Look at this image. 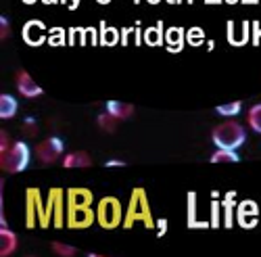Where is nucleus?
<instances>
[{"instance_id":"nucleus-1","label":"nucleus","mask_w":261,"mask_h":257,"mask_svg":"<svg viewBox=\"0 0 261 257\" xmlns=\"http://www.w3.org/2000/svg\"><path fill=\"white\" fill-rule=\"evenodd\" d=\"M136 222H142L148 230L155 228V220L150 216V205H148V197L144 188H134L132 195H129V203H127V211L123 216V228H132Z\"/></svg>"},{"instance_id":"nucleus-2","label":"nucleus","mask_w":261,"mask_h":257,"mask_svg":"<svg viewBox=\"0 0 261 257\" xmlns=\"http://www.w3.org/2000/svg\"><path fill=\"white\" fill-rule=\"evenodd\" d=\"M211 138H213L217 148H234V151H236L241 144H245L247 132H245V127L241 123L226 121V123H220L215 127Z\"/></svg>"},{"instance_id":"nucleus-3","label":"nucleus","mask_w":261,"mask_h":257,"mask_svg":"<svg viewBox=\"0 0 261 257\" xmlns=\"http://www.w3.org/2000/svg\"><path fill=\"white\" fill-rule=\"evenodd\" d=\"M25 226L34 228L36 222H40L42 228H48V224L53 222L48 216V205L42 203L40 199V190L38 188H28V195H25Z\"/></svg>"},{"instance_id":"nucleus-4","label":"nucleus","mask_w":261,"mask_h":257,"mask_svg":"<svg viewBox=\"0 0 261 257\" xmlns=\"http://www.w3.org/2000/svg\"><path fill=\"white\" fill-rule=\"evenodd\" d=\"M96 222L105 228V230H113L117 228L123 220H121V203L115 197H105L100 199L98 207H96Z\"/></svg>"},{"instance_id":"nucleus-5","label":"nucleus","mask_w":261,"mask_h":257,"mask_svg":"<svg viewBox=\"0 0 261 257\" xmlns=\"http://www.w3.org/2000/svg\"><path fill=\"white\" fill-rule=\"evenodd\" d=\"M3 169L9 174H17V171H23L30 163V146L25 142H13L7 153H3Z\"/></svg>"},{"instance_id":"nucleus-6","label":"nucleus","mask_w":261,"mask_h":257,"mask_svg":"<svg viewBox=\"0 0 261 257\" xmlns=\"http://www.w3.org/2000/svg\"><path fill=\"white\" fill-rule=\"evenodd\" d=\"M96 220V211H92V205H67V226L73 230L90 228Z\"/></svg>"},{"instance_id":"nucleus-7","label":"nucleus","mask_w":261,"mask_h":257,"mask_svg":"<svg viewBox=\"0 0 261 257\" xmlns=\"http://www.w3.org/2000/svg\"><path fill=\"white\" fill-rule=\"evenodd\" d=\"M21 36H23V42H25L28 46H40V44H44V42H48L46 25L42 23V21H38V19L28 21V23L23 25V32H21Z\"/></svg>"},{"instance_id":"nucleus-8","label":"nucleus","mask_w":261,"mask_h":257,"mask_svg":"<svg viewBox=\"0 0 261 257\" xmlns=\"http://www.w3.org/2000/svg\"><path fill=\"white\" fill-rule=\"evenodd\" d=\"M63 148H65V144L61 138H55V136L46 138L44 142L38 144V159L42 163H55L63 155Z\"/></svg>"},{"instance_id":"nucleus-9","label":"nucleus","mask_w":261,"mask_h":257,"mask_svg":"<svg viewBox=\"0 0 261 257\" xmlns=\"http://www.w3.org/2000/svg\"><path fill=\"white\" fill-rule=\"evenodd\" d=\"M236 216L238 224L243 228H255L257 226V216H259V207L255 201H243L241 205H236Z\"/></svg>"},{"instance_id":"nucleus-10","label":"nucleus","mask_w":261,"mask_h":257,"mask_svg":"<svg viewBox=\"0 0 261 257\" xmlns=\"http://www.w3.org/2000/svg\"><path fill=\"white\" fill-rule=\"evenodd\" d=\"M46 205H48V216H50V220L55 222L57 228H61V226H63V190H61V188H53V190L48 192Z\"/></svg>"},{"instance_id":"nucleus-11","label":"nucleus","mask_w":261,"mask_h":257,"mask_svg":"<svg viewBox=\"0 0 261 257\" xmlns=\"http://www.w3.org/2000/svg\"><path fill=\"white\" fill-rule=\"evenodd\" d=\"M17 90L28 96V98H36L42 94V88L34 82V78L28 73V71H19L17 73Z\"/></svg>"},{"instance_id":"nucleus-12","label":"nucleus","mask_w":261,"mask_h":257,"mask_svg":"<svg viewBox=\"0 0 261 257\" xmlns=\"http://www.w3.org/2000/svg\"><path fill=\"white\" fill-rule=\"evenodd\" d=\"M186 42V32L182 28H169L165 32V44L171 53H180Z\"/></svg>"},{"instance_id":"nucleus-13","label":"nucleus","mask_w":261,"mask_h":257,"mask_svg":"<svg viewBox=\"0 0 261 257\" xmlns=\"http://www.w3.org/2000/svg\"><path fill=\"white\" fill-rule=\"evenodd\" d=\"M15 249H17V234L7 226H3L0 228V255L9 257L15 253Z\"/></svg>"},{"instance_id":"nucleus-14","label":"nucleus","mask_w":261,"mask_h":257,"mask_svg":"<svg viewBox=\"0 0 261 257\" xmlns=\"http://www.w3.org/2000/svg\"><path fill=\"white\" fill-rule=\"evenodd\" d=\"M67 205H92V192L88 188H69Z\"/></svg>"},{"instance_id":"nucleus-15","label":"nucleus","mask_w":261,"mask_h":257,"mask_svg":"<svg viewBox=\"0 0 261 257\" xmlns=\"http://www.w3.org/2000/svg\"><path fill=\"white\" fill-rule=\"evenodd\" d=\"M63 165L65 167H90L92 165V157L84 151H75L63 157Z\"/></svg>"},{"instance_id":"nucleus-16","label":"nucleus","mask_w":261,"mask_h":257,"mask_svg":"<svg viewBox=\"0 0 261 257\" xmlns=\"http://www.w3.org/2000/svg\"><path fill=\"white\" fill-rule=\"evenodd\" d=\"M142 38H144V44H148V46H161L163 42H165L163 23H161V21H157V25H155V28H148V30H144Z\"/></svg>"},{"instance_id":"nucleus-17","label":"nucleus","mask_w":261,"mask_h":257,"mask_svg":"<svg viewBox=\"0 0 261 257\" xmlns=\"http://www.w3.org/2000/svg\"><path fill=\"white\" fill-rule=\"evenodd\" d=\"M107 111L111 113L113 117H117L119 121L121 119H125V117H129L134 113V107L129 105V102H119V100H109L107 102Z\"/></svg>"},{"instance_id":"nucleus-18","label":"nucleus","mask_w":261,"mask_h":257,"mask_svg":"<svg viewBox=\"0 0 261 257\" xmlns=\"http://www.w3.org/2000/svg\"><path fill=\"white\" fill-rule=\"evenodd\" d=\"M100 40V44L102 46H115L117 42L121 40V34L115 30V28H109V25H105V21L100 23V36H98Z\"/></svg>"},{"instance_id":"nucleus-19","label":"nucleus","mask_w":261,"mask_h":257,"mask_svg":"<svg viewBox=\"0 0 261 257\" xmlns=\"http://www.w3.org/2000/svg\"><path fill=\"white\" fill-rule=\"evenodd\" d=\"M15 115H17V98L11 94H3L0 96V117L11 119Z\"/></svg>"},{"instance_id":"nucleus-20","label":"nucleus","mask_w":261,"mask_h":257,"mask_svg":"<svg viewBox=\"0 0 261 257\" xmlns=\"http://www.w3.org/2000/svg\"><path fill=\"white\" fill-rule=\"evenodd\" d=\"M188 228H207V222L197 220V195H188Z\"/></svg>"},{"instance_id":"nucleus-21","label":"nucleus","mask_w":261,"mask_h":257,"mask_svg":"<svg viewBox=\"0 0 261 257\" xmlns=\"http://www.w3.org/2000/svg\"><path fill=\"white\" fill-rule=\"evenodd\" d=\"M238 155L234 148H217V151L211 155V163H236Z\"/></svg>"},{"instance_id":"nucleus-22","label":"nucleus","mask_w":261,"mask_h":257,"mask_svg":"<svg viewBox=\"0 0 261 257\" xmlns=\"http://www.w3.org/2000/svg\"><path fill=\"white\" fill-rule=\"evenodd\" d=\"M234 195L230 192V195L226 197V201L222 203V207H224V224H226V228H232V224H234Z\"/></svg>"},{"instance_id":"nucleus-23","label":"nucleus","mask_w":261,"mask_h":257,"mask_svg":"<svg viewBox=\"0 0 261 257\" xmlns=\"http://www.w3.org/2000/svg\"><path fill=\"white\" fill-rule=\"evenodd\" d=\"M249 125L253 127L255 132L261 134V102L259 105H253L249 109Z\"/></svg>"},{"instance_id":"nucleus-24","label":"nucleus","mask_w":261,"mask_h":257,"mask_svg":"<svg viewBox=\"0 0 261 257\" xmlns=\"http://www.w3.org/2000/svg\"><path fill=\"white\" fill-rule=\"evenodd\" d=\"M186 42L190 46H201L205 42V32L201 28H190L188 34H186Z\"/></svg>"},{"instance_id":"nucleus-25","label":"nucleus","mask_w":261,"mask_h":257,"mask_svg":"<svg viewBox=\"0 0 261 257\" xmlns=\"http://www.w3.org/2000/svg\"><path fill=\"white\" fill-rule=\"evenodd\" d=\"M90 30H80V28H71L67 32V38H69V44H86V38L84 36H88Z\"/></svg>"},{"instance_id":"nucleus-26","label":"nucleus","mask_w":261,"mask_h":257,"mask_svg":"<svg viewBox=\"0 0 261 257\" xmlns=\"http://www.w3.org/2000/svg\"><path fill=\"white\" fill-rule=\"evenodd\" d=\"M215 111L220 113V115H224V117H234V115L241 113V102H228V105H220Z\"/></svg>"},{"instance_id":"nucleus-27","label":"nucleus","mask_w":261,"mask_h":257,"mask_svg":"<svg viewBox=\"0 0 261 257\" xmlns=\"http://www.w3.org/2000/svg\"><path fill=\"white\" fill-rule=\"evenodd\" d=\"M65 30H61V28H55L53 32H50V36H48V44L50 46H63V44H67L69 40H65Z\"/></svg>"},{"instance_id":"nucleus-28","label":"nucleus","mask_w":261,"mask_h":257,"mask_svg":"<svg viewBox=\"0 0 261 257\" xmlns=\"http://www.w3.org/2000/svg\"><path fill=\"white\" fill-rule=\"evenodd\" d=\"M117 117H113L111 113L107 111V115H98V125L102 127V130H107V132H113L115 130V125H117Z\"/></svg>"},{"instance_id":"nucleus-29","label":"nucleus","mask_w":261,"mask_h":257,"mask_svg":"<svg viewBox=\"0 0 261 257\" xmlns=\"http://www.w3.org/2000/svg\"><path fill=\"white\" fill-rule=\"evenodd\" d=\"M53 251H55L57 255H63V257H71V255L77 253L75 247H71V245H63V243H53Z\"/></svg>"},{"instance_id":"nucleus-30","label":"nucleus","mask_w":261,"mask_h":257,"mask_svg":"<svg viewBox=\"0 0 261 257\" xmlns=\"http://www.w3.org/2000/svg\"><path fill=\"white\" fill-rule=\"evenodd\" d=\"M211 224L213 226H220V203H213L211 205Z\"/></svg>"},{"instance_id":"nucleus-31","label":"nucleus","mask_w":261,"mask_h":257,"mask_svg":"<svg viewBox=\"0 0 261 257\" xmlns=\"http://www.w3.org/2000/svg\"><path fill=\"white\" fill-rule=\"evenodd\" d=\"M23 130H25L28 136H36V134H38V127L34 125V119H32V117L25 121V127H23Z\"/></svg>"},{"instance_id":"nucleus-32","label":"nucleus","mask_w":261,"mask_h":257,"mask_svg":"<svg viewBox=\"0 0 261 257\" xmlns=\"http://www.w3.org/2000/svg\"><path fill=\"white\" fill-rule=\"evenodd\" d=\"M0 138H3V140H0V153H7L9 148H11V144H9V134L3 132V134H0Z\"/></svg>"},{"instance_id":"nucleus-33","label":"nucleus","mask_w":261,"mask_h":257,"mask_svg":"<svg viewBox=\"0 0 261 257\" xmlns=\"http://www.w3.org/2000/svg\"><path fill=\"white\" fill-rule=\"evenodd\" d=\"M0 34H3V40H7L9 38V21L3 17L0 19Z\"/></svg>"},{"instance_id":"nucleus-34","label":"nucleus","mask_w":261,"mask_h":257,"mask_svg":"<svg viewBox=\"0 0 261 257\" xmlns=\"http://www.w3.org/2000/svg\"><path fill=\"white\" fill-rule=\"evenodd\" d=\"M157 226H159V237H163L167 230V220H157Z\"/></svg>"},{"instance_id":"nucleus-35","label":"nucleus","mask_w":261,"mask_h":257,"mask_svg":"<svg viewBox=\"0 0 261 257\" xmlns=\"http://www.w3.org/2000/svg\"><path fill=\"white\" fill-rule=\"evenodd\" d=\"M107 165H109V167H123L125 163H123V161H117V159H111V161H107Z\"/></svg>"},{"instance_id":"nucleus-36","label":"nucleus","mask_w":261,"mask_h":257,"mask_svg":"<svg viewBox=\"0 0 261 257\" xmlns=\"http://www.w3.org/2000/svg\"><path fill=\"white\" fill-rule=\"evenodd\" d=\"M217 3H222V0H205V5H217Z\"/></svg>"},{"instance_id":"nucleus-37","label":"nucleus","mask_w":261,"mask_h":257,"mask_svg":"<svg viewBox=\"0 0 261 257\" xmlns=\"http://www.w3.org/2000/svg\"><path fill=\"white\" fill-rule=\"evenodd\" d=\"M77 5H80V0H71V5H69V7H71V9H75Z\"/></svg>"},{"instance_id":"nucleus-38","label":"nucleus","mask_w":261,"mask_h":257,"mask_svg":"<svg viewBox=\"0 0 261 257\" xmlns=\"http://www.w3.org/2000/svg\"><path fill=\"white\" fill-rule=\"evenodd\" d=\"M167 3H169V5H180L182 0H167Z\"/></svg>"},{"instance_id":"nucleus-39","label":"nucleus","mask_w":261,"mask_h":257,"mask_svg":"<svg viewBox=\"0 0 261 257\" xmlns=\"http://www.w3.org/2000/svg\"><path fill=\"white\" fill-rule=\"evenodd\" d=\"M146 3H148V5H159L161 0H146Z\"/></svg>"},{"instance_id":"nucleus-40","label":"nucleus","mask_w":261,"mask_h":257,"mask_svg":"<svg viewBox=\"0 0 261 257\" xmlns=\"http://www.w3.org/2000/svg\"><path fill=\"white\" fill-rule=\"evenodd\" d=\"M96 3H98V5H109L111 0H96Z\"/></svg>"},{"instance_id":"nucleus-41","label":"nucleus","mask_w":261,"mask_h":257,"mask_svg":"<svg viewBox=\"0 0 261 257\" xmlns=\"http://www.w3.org/2000/svg\"><path fill=\"white\" fill-rule=\"evenodd\" d=\"M226 3H228V5H236V3H238V0H226Z\"/></svg>"},{"instance_id":"nucleus-42","label":"nucleus","mask_w":261,"mask_h":257,"mask_svg":"<svg viewBox=\"0 0 261 257\" xmlns=\"http://www.w3.org/2000/svg\"><path fill=\"white\" fill-rule=\"evenodd\" d=\"M44 3H48V5H53V3H57V0H44Z\"/></svg>"},{"instance_id":"nucleus-43","label":"nucleus","mask_w":261,"mask_h":257,"mask_svg":"<svg viewBox=\"0 0 261 257\" xmlns=\"http://www.w3.org/2000/svg\"><path fill=\"white\" fill-rule=\"evenodd\" d=\"M243 3H253V0H243Z\"/></svg>"},{"instance_id":"nucleus-44","label":"nucleus","mask_w":261,"mask_h":257,"mask_svg":"<svg viewBox=\"0 0 261 257\" xmlns=\"http://www.w3.org/2000/svg\"><path fill=\"white\" fill-rule=\"evenodd\" d=\"M25 3H34V0H25Z\"/></svg>"}]
</instances>
